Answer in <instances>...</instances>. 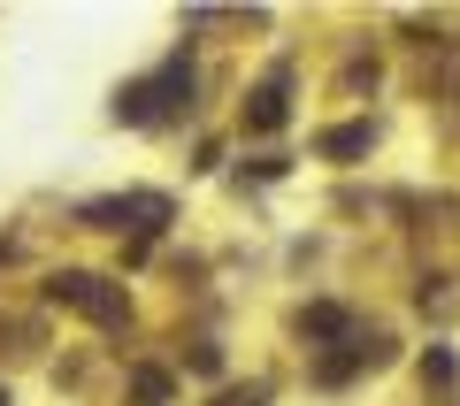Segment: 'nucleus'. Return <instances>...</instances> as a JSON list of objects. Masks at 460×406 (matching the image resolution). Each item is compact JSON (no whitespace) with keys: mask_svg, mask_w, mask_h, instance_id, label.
I'll return each mask as SVG.
<instances>
[{"mask_svg":"<svg viewBox=\"0 0 460 406\" xmlns=\"http://www.w3.org/2000/svg\"><path fill=\"white\" fill-rule=\"evenodd\" d=\"M131 399H138V406H169V375H162V368H138V375H131Z\"/></svg>","mask_w":460,"mask_h":406,"instance_id":"39448f33","label":"nucleus"},{"mask_svg":"<svg viewBox=\"0 0 460 406\" xmlns=\"http://www.w3.org/2000/svg\"><path fill=\"white\" fill-rule=\"evenodd\" d=\"M0 406H8V391H0Z\"/></svg>","mask_w":460,"mask_h":406,"instance_id":"6e6552de","label":"nucleus"},{"mask_svg":"<svg viewBox=\"0 0 460 406\" xmlns=\"http://www.w3.org/2000/svg\"><path fill=\"white\" fill-rule=\"evenodd\" d=\"M284 93H292V77L277 69V77H269L261 93H253V108H246V130H277V123H284Z\"/></svg>","mask_w":460,"mask_h":406,"instance_id":"20e7f679","label":"nucleus"},{"mask_svg":"<svg viewBox=\"0 0 460 406\" xmlns=\"http://www.w3.org/2000/svg\"><path fill=\"white\" fill-rule=\"evenodd\" d=\"M307 330H314V338H338L345 314H338V307H307Z\"/></svg>","mask_w":460,"mask_h":406,"instance_id":"0eeeda50","label":"nucleus"},{"mask_svg":"<svg viewBox=\"0 0 460 406\" xmlns=\"http://www.w3.org/2000/svg\"><path fill=\"white\" fill-rule=\"evenodd\" d=\"M47 299L54 307H77V314H93V322H123V292H115L108 277H93V269H62V277H47Z\"/></svg>","mask_w":460,"mask_h":406,"instance_id":"f257e3e1","label":"nucleus"},{"mask_svg":"<svg viewBox=\"0 0 460 406\" xmlns=\"http://www.w3.org/2000/svg\"><path fill=\"white\" fill-rule=\"evenodd\" d=\"M361 146H368V123H345V130H330V138H323L330 162H345V154H361Z\"/></svg>","mask_w":460,"mask_h":406,"instance_id":"423d86ee","label":"nucleus"},{"mask_svg":"<svg viewBox=\"0 0 460 406\" xmlns=\"http://www.w3.org/2000/svg\"><path fill=\"white\" fill-rule=\"evenodd\" d=\"M84 223H108V230H154V223H169V199L162 192H138V199H93L84 207Z\"/></svg>","mask_w":460,"mask_h":406,"instance_id":"7ed1b4c3","label":"nucleus"},{"mask_svg":"<svg viewBox=\"0 0 460 406\" xmlns=\"http://www.w3.org/2000/svg\"><path fill=\"white\" fill-rule=\"evenodd\" d=\"M184 84H192V62L177 54L162 77H138L131 93L115 100V115H123V123H162V115H169V93H184Z\"/></svg>","mask_w":460,"mask_h":406,"instance_id":"f03ea898","label":"nucleus"}]
</instances>
